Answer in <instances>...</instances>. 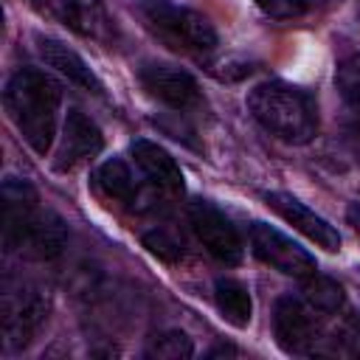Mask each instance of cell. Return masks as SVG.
<instances>
[{
	"instance_id": "obj_1",
	"label": "cell",
	"mask_w": 360,
	"mask_h": 360,
	"mask_svg": "<svg viewBox=\"0 0 360 360\" xmlns=\"http://www.w3.org/2000/svg\"><path fill=\"white\" fill-rule=\"evenodd\" d=\"M3 245L25 259H56L68 245V225L39 205L31 183L8 177L3 183Z\"/></svg>"
},
{
	"instance_id": "obj_2",
	"label": "cell",
	"mask_w": 360,
	"mask_h": 360,
	"mask_svg": "<svg viewBox=\"0 0 360 360\" xmlns=\"http://www.w3.org/2000/svg\"><path fill=\"white\" fill-rule=\"evenodd\" d=\"M3 104H6L11 124L22 135V141L37 155L45 158L56 138L62 87L48 73H42L37 68H20L6 82Z\"/></svg>"
},
{
	"instance_id": "obj_3",
	"label": "cell",
	"mask_w": 360,
	"mask_h": 360,
	"mask_svg": "<svg viewBox=\"0 0 360 360\" xmlns=\"http://www.w3.org/2000/svg\"><path fill=\"white\" fill-rule=\"evenodd\" d=\"M256 124L284 143H309L318 135V104L309 90L287 82H262L248 93Z\"/></svg>"
},
{
	"instance_id": "obj_4",
	"label": "cell",
	"mask_w": 360,
	"mask_h": 360,
	"mask_svg": "<svg viewBox=\"0 0 360 360\" xmlns=\"http://www.w3.org/2000/svg\"><path fill=\"white\" fill-rule=\"evenodd\" d=\"M138 17L143 28L174 53L205 56L217 48L214 25L188 6H177L172 0H141Z\"/></svg>"
},
{
	"instance_id": "obj_5",
	"label": "cell",
	"mask_w": 360,
	"mask_h": 360,
	"mask_svg": "<svg viewBox=\"0 0 360 360\" xmlns=\"http://www.w3.org/2000/svg\"><path fill=\"white\" fill-rule=\"evenodd\" d=\"M48 315V295L39 284L22 276H6L0 292V321L6 349H22L31 343Z\"/></svg>"
},
{
	"instance_id": "obj_6",
	"label": "cell",
	"mask_w": 360,
	"mask_h": 360,
	"mask_svg": "<svg viewBox=\"0 0 360 360\" xmlns=\"http://www.w3.org/2000/svg\"><path fill=\"white\" fill-rule=\"evenodd\" d=\"M273 335L287 354H312L321 340L318 309L307 298L281 295L273 309Z\"/></svg>"
},
{
	"instance_id": "obj_7",
	"label": "cell",
	"mask_w": 360,
	"mask_h": 360,
	"mask_svg": "<svg viewBox=\"0 0 360 360\" xmlns=\"http://www.w3.org/2000/svg\"><path fill=\"white\" fill-rule=\"evenodd\" d=\"M188 222L191 231L197 233V239L202 242V248L222 264H239L245 256V245L242 236L236 231V225L208 200H194L188 205Z\"/></svg>"
},
{
	"instance_id": "obj_8",
	"label": "cell",
	"mask_w": 360,
	"mask_h": 360,
	"mask_svg": "<svg viewBox=\"0 0 360 360\" xmlns=\"http://www.w3.org/2000/svg\"><path fill=\"white\" fill-rule=\"evenodd\" d=\"M250 250L259 262H264L267 267L292 276V278H307L309 273L318 270L315 256L309 250H304L298 242H292L290 236H284L281 231H276L267 222H253L250 225Z\"/></svg>"
},
{
	"instance_id": "obj_9",
	"label": "cell",
	"mask_w": 360,
	"mask_h": 360,
	"mask_svg": "<svg viewBox=\"0 0 360 360\" xmlns=\"http://www.w3.org/2000/svg\"><path fill=\"white\" fill-rule=\"evenodd\" d=\"M101 149H104V135L96 127V121L87 118L76 107L68 110L65 124H62V135H59V146L53 155V169L56 172H73L76 166L93 160Z\"/></svg>"
},
{
	"instance_id": "obj_10",
	"label": "cell",
	"mask_w": 360,
	"mask_h": 360,
	"mask_svg": "<svg viewBox=\"0 0 360 360\" xmlns=\"http://www.w3.org/2000/svg\"><path fill=\"white\" fill-rule=\"evenodd\" d=\"M31 3L48 17L76 31L79 37L104 42L112 34V22L101 0H31Z\"/></svg>"
},
{
	"instance_id": "obj_11",
	"label": "cell",
	"mask_w": 360,
	"mask_h": 360,
	"mask_svg": "<svg viewBox=\"0 0 360 360\" xmlns=\"http://www.w3.org/2000/svg\"><path fill=\"white\" fill-rule=\"evenodd\" d=\"M138 79H141L143 90H146L152 98L163 101V104L172 107V110H191V107H197V104L202 101L194 76L186 73V70H180V68L155 65V62H152V65H143V68L138 70Z\"/></svg>"
},
{
	"instance_id": "obj_12",
	"label": "cell",
	"mask_w": 360,
	"mask_h": 360,
	"mask_svg": "<svg viewBox=\"0 0 360 360\" xmlns=\"http://www.w3.org/2000/svg\"><path fill=\"white\" fill-rule=\"evenodd\" d=\"M264 202H267L281 219H287L295 231H301L309 242H315L318 248H323V250H329V253L340 250V233H338V228L329 225L321 214H315L312 208H307V205H304L301 200H295L292 194H287V191H267V194H264Z\"/></svg>"
},
{
	"instance_id": "obj_13",
	"label": "cell",
	"mask_w": 360,
	"mask_h": 360,
	"mask_svg": "<svg viewBox=\"0 0 360 360\" xmlns=\"http://www.w3.org/2000/svg\"><path fill=\"white\" fill-rule=\"evenodd\" d=\"M129 152H132V163H135L138 174L155 191H160L163 197H180L183 194V188H186L183 172L163 146H158L155 141L138 138V141H132Z\"/></svg>"
},
{
	"instance_id": "obj_14",
	"label": "cell",
	"mask_w": 360,
	"mask_h": 360,
	"mask_svg": "<svg viewBox=\"0 0 360 360\" xmlns=\"http://www.w3.org/2000/svg\"><path fill=\"white\" fill-rule=\"evenodd\" d=\"M34 48H37L39 59H42L51 70H56L62 79H68L73 87L87 90V93H101V90H104L101 79L90 70V65H87L73 48H68L65 42H59V39H53V37L37 34V37H34Z\"/></svg>"
},
{
	"instance_id": "obj_15",
	"label": "cell",
	"mask_w": 360,
	"mask_h": 360,
	"mask_svg": "<svg viewBox=\"0 0 360 360\" xmlns=\"http://www.w3.org/2000/svg\"><path fill=\"white\" fill-rule=\"evenodd\" d=\"M93 188L101 197L121 202V205H135L138 200V180L132 169L127 166V160L121 158H110L93 172Z\"/></svg>"
},
{
	"instance_id": "obj_16",
	"label": "cell",
	"mask_w": 360,
	"mask_h": 360,
	"mask_svg": "<svg viewBox=\"0 0 360 360\" xmlns=\"http://www.w3.org/2000/svg\"><path fill=\"white\" fill-rule=\"evenodd\" d=\"M214 301H217V309L222 312V318L231 323V326H248L250 323V315H253V301H250V290L239 281V278H228V276H219L214 281Z\"/></svg>"
},
{
	"instance_id": "obj_17",
	"label": "cell",
	"mask_w": 360,
	"mask_h": 360,
	"mask_svg": "<svg viewBox=\"0 0 360 360\" xmlns=\"http://www.w3.org/2000/svg\"><path fill=\"white\" fill-rule=\"evenodd\" d=\"M304 281V298L318 309V312H338V309H343V304H346V292H343V287L335 281V278H329V276H321L318 270L315 273H309L307 278H301Z\"/></svg>"
},
{
	"instance_id": "obj_18",
	"label": "cell",
	"mask_w": 360,
	"mask_h": 360,
	"mask_svg": "<svg viewBox=\"0 0 360 360\" xmlns=\"http://www.w3.org/2000/svg\"><path fill=\"white\" fill-rule=\"evenodd\" d=\"M256 6L270 20L292 22V20H304L323 11L326 6H332V0H256Z\"/></svg>"
},
{
	"instance_id": "obj_19",
	"label": "cell",
	"mask_w": 360,
	"mask_h": 360,
	"mask_svg": "<svg viewBox=\"0 0 360 360\" xmlns=\"http://www.w3.org/2000/svg\"><path fill=\"white\" fill-rule=\"evenodd\" d=\"M335 84H338V93L346 101V107L354 115H360V53H352L349 59H343L338 65Z\"/></svg>"
},
{
	"instance_id": "obj_20",
	"label": "cell",
	"mask_w": 360,
	"mask_h": 360,
	"mask_svg": "<svg viewBox=\"0 0 360 360\" xmlns=\"http://www.w3.org/2000/svg\"><path fill=\"white\" fill-rule=\"evenodd\" d=\"M194 346H191V338L180 329H172V332H163L152 340L149 346V354L152 357H166V360H180V357H191Z\"/></svg>"
},
{
	"instance_id": "obj_21",
	"label": "cell",
	"mask_w": 360,
	"mask_h": 360,
	"mask_svg": "<svg viewBox=\"0 0 360 360\" xmlns=\"http://www.w3.org/2000/svg\"><path fill=\"white\" fill-rule=\"evenodd\" d=\"M143 248H149V253H155L158 259H163V262H180L183 259V242H177L169 231H163V228H155V231H146L143 236Z\"/></svg>"
},
{
	"instance_id": "obj_22",
	"label": "cell",
	"mask_w": 360,
	"mask_h": 360,
	"mask_svg": "<svg viewBox=\"0 0 360 360\" xmlns=\"http://www.w3.org/2000/svg\"><path fill=\"white\" fill-rule=\"evenodd\" d=\"M346 219H349V225L354 228V233L360 236V202H352V205L346 208Z\"/></svg>"
}]
</instances>
